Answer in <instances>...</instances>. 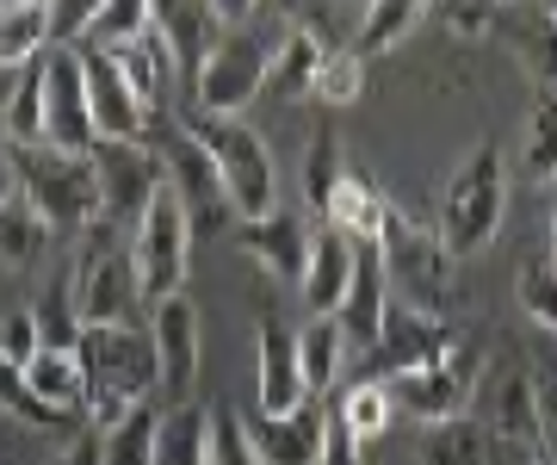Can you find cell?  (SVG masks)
<instances>
[{
  "label": "cell",
  "mask_w": 557,
  "mask_h": 465,
  "mask_svg": "<svg viewBox=\"0 0 557 465\" xmlns=\"http://www.w3.org/2000/svg\"><path fill=\"white\" fill-rule=\"evenodd\" d=\"M75 366H81V416H87V428H112L137 404L156 397V347H149L143 323L81 329Z\"/></svg>",
  "instance_id": "6da1fadb"
},
{
  "label": "cell",
  "mask_w": 557,
  "mask_h": 465,
  "mask_svg": "<svg viewBox=\"0 0 557 465\" xmlns=\"http://www.w3.org/2000/svg\"><path fill=\"white\" fill-rule=\"evenodd\" d=\"M384 261V280H391V298L416 317H446L458 298V261L446 255V243L434 236V223H416L409 211L384 199V218H379V236H372Z\"/></svg>",
  "instance_id": "7a4b0ae2"
},
{
  "label": "cell",
  "mask_w": 557,
  "mask_h": 465,
  "mask_svg": "<svg viewBox=\"0 0 557 465\" xmlns=\"http://www.w3.org/2000/svg\"><path fill=\"white\" fill-rule=\"evenodd\" d=\"M502 218H508V162H502L496 143H478L440 186L434 236L446 243L453 261H471L502 236Z\"/></svg>",
  "instance_id": "3957f363"
},
{
  "label": "cell",
  "mask_w": 557,
  "mask_h": 465,
  "mask_svg": "<svg viewBox=\"0 0 557 465\" xmlns=\"http://www.w3.org/2000/svg\"><path fill=\"white\" fill-rule=\"evenodd\" d=\"M75 317L81 329H131L143 310V285L131 267V248L119 243V223L94 218L81 230V261H75Z\"/></svg>",
  "instance_id": "277c9868"
},
{
  "label": "cell",
  "mask_w": 557,
  "mask_h": 465,
  "mask_svg": "<svg viewBox=\"0 0 557 465\" xmlns=\"http://www.w3.org/2000/svg\"><path fill=\"white\" fill-rule=\"evenodd\" d=\"M186 137L211 156V168H218V181H223V199H230L236 218L255 223L278 205V168H273V149H267L260 131H248L242 119H205V112H193Z\"/></svg>",
  "instance_id": "5b68a950"
},
{
  "label": "cell",
  "mask_w": 557,
  "mask_h": 465,
  "mask_svg": "<svg viewBox=\"0 0 557 465\" xmlns=\"http://www.w3.org/2000/svg\"><path fill=\"white\" fill-rule=\"evenodd\" d=\"M384 391H391V404L403 416H416L428 428L458 423V416H471V404H478V391H483V342L478 335H453V347L440 360L384 379Z\"/></svg>",
  "instance_id": "8992f818"
},
{
  "label": "cell",
  "mask_w": 557,
  "mask_h": 465,
  "mask_svg": "<svg viewBox=\"0 0 557 465\" xmlns=\"http://www.w3.org/2000/svg\"><path fill=\"white\" fill-rule=\"evenodd\" d=\"M7 156H13L20 193L38 205V218L50 223V236L87 230V223L100 218V181H94V162H87V156H62L50 143H38V149H7Z\"/></svg>",
  "instance_id": "52a82bcc"
},
{
  "label": "cell",
  "mask_w": 557,
  "mask_h": 465,
  "mask_svg": "<svg viewBox=\"0 0 557 465\" xmlns=\"http://www.w3.org/2000/svg\"><path fill=\"white\" fill-rule=\"evenodd\" d=\"M186 261H193V223H186L174 193H156L149 211L137 218V230H131V267H137L143 285V310L186 292V273H193Z\"/></svg>",
  "instance_id": "ba28073f"
},
{
  "label": "cell",
  "mask_w": 557,
  "mask_h": 465,
  "mask_svg": "<svg viewBox=\"0 0 557 465\" xmlns=\"http://www.w3.org/2000/svg\"><path fill=\"white\" fill-rule=\"evenodd\" d=\"M149 347H156V397L168 409L193 397L205 360V329H199V304L174 292V298L149 304Z\"/></svg>",
  "instance_id": "9c48e42d"
},
{
  "label": "cell",
  "mask_w": 557,
  "mask_h": 465,
  "mask_svg": "<svg viewBox=\"0 0 557 465\" xmlns=\"http://www.w3.org/2000/svg\"><path fill=\"white\" fill-rule=\"evenodd\" d=\"M255 94H267V44L255 32L230 25L223 44L211 50V62L199 69V82H193V112H205V119H236Z\"/></svg>",
  "instance_id": "30bf717a"
},
{
  "label": "cell",
  "mask_w": 557,
  "mask_h": 465,
  "mask_svg": "<svg viewBox=\"0 0 557 465\" xmlns=\"http://www.w3.org/2000/svg\"><path fill=\"white\" fill-rule=\"evenodd\" d=\"M87 162H94V181H100V218L119 223V230L124 223L137 230L149 199L168 193V168H161V156L149 143H94Z\"/></svg>",
  "instance_id": "8fae6325"
},
{
  "label": "cell",
  "mask_w": 557,
  "mask_h": 465,
  "mask_svg": "<svg viewBox=\"0 0 557 465\" xmlns=\"http://www.w3.org/2000/svg\"><path fill=\"white\" fill-rule=\"evenodd\" d=\"M44 143L62 156H94V112H87V75H81V50H44Z\"/></svg>",
  "instance_id": "7c38bea8"
},
{
  "label": "cell",
  "mask_w": 557,
  "mask_h": 465,
  "mask_svg": "<svg viewBox=\"0 0 557 465\" xmlns=\"http://www.w3.org/2000/svg\"><path fill=\"white\" fill-rule=\"evenodd\" d=\"M149 25H156V38H161V50H168V62H174V75L186 82V94H193L199 69L211 62V50H218L223 32H230L223 7L218 0H156V7H149Z\"/></svg>",
  "instance_id": "4fadbf2b"
},
{
  "label": "cell",
  "mask_w": 557,
  "mask_h": 465,
  "mask_svg": "<svg viewBox=\"0 0 557 465\" xmlns=\"http://www.w3.org/2000/svg\"><path fill=\"white\" fill-rule=\"evenodd\" d=\"M156 156H161V168H168V193L180 199L193 236H211V230L230 218V199H223V181H218V168H211V156L186 137V124L168 131V149H156Z\"/></svg>",
  "instance_id": "5bb4252c"
},
{
  "label": "cell",
  "mask_w": 557,
  "mask_h": 465,
  "mask_svg": "<svg viewBox=\"0 0 557 465\" xmlns=\"http://www.w3.org/2000/svg\"><path fill=\"white\" fill-rule=\"evenodd\" d=\"M81 75H87V112H94V137L100 143H143L149 112L131 94L124 69L106 50H81Z\"/></svg>",
  "instance_id": "9a60e30c"
},
{
  "label": "cell",
  "mask_w": 557,
  "mask_h": 465,
  "mask_svg": "<svg viewBox=\"0 0 557 465\" xmlns=\"http://www.w3.org/2000/svg\"><path fill=\"white\" fill-rule=\"evenodd\" d=\"M242 435L260 465H322L329 453V409L304 404L298 416H242Z\"/></svg>",
  "instance_id": "2e32d148"
},
{
  "label": "cell",
  "mask_w": 557,
  "mask_h": 465,
  "mask_svg": "<svg viewBox=\"0 0 557 465\" xmlns=\"http://www.w3.org/2000/svg\"><path fill=\"white\" fill-rule=\"evenodd\" d=\"M255 397H260V416H298L304 404H317V397L304 391V372H298V335L285 323H260Z\"/></svg>",
  "instance_id": "e0dca14e"
},
{
  "label": "cell",
  "mask_w": 557,
  "mask_h": 465,
  "mask_svg": "<svg viewBox=\"0 0 557 465\" xmlns=\"http://www.w3.org/2000/svg\"><path fill=\"white\" fill-rule=\"evenodd\" d=\"M236 243L248 248V255H255V267H267L273 280L304 285V261H310V218H304L298 205H273L267 218L242 223Z\"/></svg>",
  "instance_id": "ac0fdd59"
},
{
  "label": "cell",
  "mask_w": 557,
  "mask_h": 465,
  "mask_svg": "<svg viewBox=\"0 0 557 465\" xmlns=\"http://www.w3.org/2000/svg\"><path fill=\"white\" fill-rule=\"evenodd\" d=\"M354 261H359V243L335 223L310 230V261H304V310L310 317H341L347 304V285H354Z\"/></svg>",
  "instance_id": "d6986e66"
},
{
  "label": "cell",
  "mask_w": 557,
  "mask_h": 465,
  "mask_svg": "<svg viewBox=\"0 0 557 465\" xmlns=\"http://www.w3.org/2000/svg\"><path fill=\"white\" fill-rule=\"evenodd\" d=\"M490 38H508L520 69L533 75V87L557 100V7H496Z\"/></svg>",
  "instance_id": "ffe728a7"
},
{
  "label": "cell",
  "mask_w": 557,
  "mask_h": 465,
  "mask_svg": "<svg viewBox=\"0 0 557 465\" xmlns=\"http://www.w3.org/2000/svg\"><path fill=\"white\" fill-rule=\"evenodd\" d=\"M384 317H391V280H384V261L372 243H359V261H354V285H347V304H341V335H347V354L354 347H379L384 335Z\"/></svg>",
  "instance_id": "44dd1931"
},
{
  "label": "cell",
  "mask_w": 557,
  "mask_h": 465,
  "mask_svg": "<svg viewBox=\"0 0 557 465\" xmlns=\"http://www.w3.org/2000/svg\"><path fill=\"white\" fill-rule=\"evenodd\" d=\"M490 428V441L515 446L520 460L539 465V379L533 372H502L490 384V416H478Z\"/></svg>",
  "instance_id": "7402d4cb"
},
{
  "label": "cell",
  "mask_w": 557,
  "mask_h": 465,
  "mask_svg": "<svg viewBox=\"0 0 557 465\" xmlns=\"http://www.w3.org/2000/svg\"><path fill=\"white\" fill-rule=\"evenodd\" d=\"M453 335H458V329L434 323V317H416V310H403V304L391 298L384 335H379V347H372V354L384 360V372H379V379H397V372H416V366L440 360V354L453 347Z\"/></svg>",
  "instance_id": "603a6c76"
},
{
  "label": "cell",
  "mask_w": 557,
  "mask_h": 465,
  "mask_svg": "<svg viewBox=\"0 0 557 465\" xmlns=\"http://www.w3.org/2000/svg\"><path fill=\"white\" fill-rule=\"evenodd\" d=\"M322 62H329L322 32H310V25H285V38L267 50V94H278V100H304V94H317Z\"/></svg>",
  "instance_id": "cb8c5ba5"
},
{
  "label": "cell",
  "mask_w": 557,
  "mask_h": 465,
  "mask_svg": "<svg viewBox=\"0 0 557 465\" xmlns=\"http://www.w3.org/2000/svg\"><path fill=\"white\" fill-rule=\"evenodd\" d=\"M124 69V82H131V94L143 100V112L149 119H168V87H174V62H168V50H161L156 25L143 32L137 44H124L119 57H112Z\"/></svg>",
  "instance_id": "d4e9b609"
},
{
  "label": "cell",
  "mask_w": 557,
  "mask_h": 465,
  "mask_svg": "<svg viewBox=\"0 0 557 465\" xmlns=\"http://www.w3.org/2000/svg\"><path fill=\"white\" fill-rule=\"evenodd\" d=\"M25 391H32L44 409H57V416L81 423V366H75V347H38L32 366H25Z\"/></svg>",
  "instance_id": "484cf974"
},
{
  "label": "cell",
  "mask_w": 557,
  "mask_h": 465,
  "mask_svg": "<svg viewBox=\"0 0 557 465\" xmlns=\"http://www.w3.org/2000/svg\"><path fill=\"white\" fill-rule=\"evenodd\" d=\"M44 248H50V223L38 218V205L25 193H13L0 205V267L7 273H32L44 261Z\"/></svg>",
  "instance_id": "4316f807"
},
{
  "label": "cell",
  "mask_w": 557,
  "mask_h": 465,
  "mask_svg": "<svg viewBox=\"0 0 557 465\" xmlns=\"http://www.w3.org/2000/svg\"><path fill=\"white\" fill-rule=\"evenodd\" d=\"M317 218L335 223V230H347L354 243H372V236H379V218H384V193L366 181L359 168H347V174H341V186L329 193V205H322Z\"/></svg>",
  "instance_id": "83f0119b"
},
{
  "label": "cell",
  "mask_w": 557,
  "mask_h": 465,
  "mask_svg": "<svg viewBox=\"0 0 557 465\" xmlns=\"http://www.w3.org/2000/svg\"><path fill=\"white\" fill-rule=\"evenodd\" d=\"M161 397L137 404L124 423L100 428V465H156V441H161Z\"/></svg>",
  "instance_id": "f1b7e54d"
},
{
  "label": "cell",
  "mask_w": 557,
  "mask_h": 465,
  "mask_svg": "<svg viewBox=\"0 0 557 465\" xmlns=\"http://www.w3.org/2000/svg\"><path fill=\"white\" fill-rule=\"evenodd\" d=\"M416 20H428L421 0H372L354 25V57L372 62V57H384V50H397V44L416 32Z\"/></svg>",
  "instance_id": "f546056e"
},
{
  "label": "cell",
  "mask_w": 557,
  "mask_h": 465,
  "mask_svg": "<svg viewBox=\"0 0 557 465\" xmlns=\"http://www.w3.org/2000/svg\"><path fill=\"white\" fill-rule=\"evenodd\" d=\"M341 366H347V335H341L335 317H317V323L298 329V372H304V391L322 397V391H335Z\"/></svg>",
  "instance_id": "4dcf8cb0"
},
{
  "label": "cell",
  "mask_w": 557,
  "mask_h": 465,
  "mask_svg": "<svg viewBox=\"0 0 557 465\" xmlns=\"http://www.w3.org/2000/svg\"><path fill=\"white\" fill-rule=\"evenodd\" d=\"M0 137H7V149H38V143H44V75H38V62L20 69V75L7 82Z\"/></svg>",
  "instance_id": "1f68e13d"
},
{
  "label": "cell",
  "mask_w": 557,
  "mask_h": 465,
  "mask_svg": "<svg viewBox=\"0 0 557 465\" xmlns=\"http://www.w3.org/2000/svg\"><path fill=\"white\" fill-rule=\"evenodd\" d=\"M50 50V32H44V7L38 0H13L0 7V75H20Z\"/></svg>",
  "instance_id": "d6a6232c"
},
{
  "label": "cell",
  "mask_w": 557,
  "mask_h": 465,
  "mask_svg": "<svg viewBox=\"0 0 557 465\" xmlns=\"http://www.w3.org/2000/svg\"><path fill=\"white\" fill-rule=\"evenodd\" d=\"M341 428H347V441L354 446H372L391 428V416H397V404H391V391H384V379H359L341 391V404L329 409Z\"/></svg>",
  "instance_id": "836d02e7"
},
{
  "label": "cell",
  "mask_w": 557,
  "mask_h": 465,
  "mask_svg": "<svg viewBox=\"0 0 557 465\" xmlns=\"http://www.w3.org/2000/svg\"><path fill=\"white\" fill-rule=\"evenodd\" d=\"M496 441H490V428L478 416H458V423H440L428 428V441H421V460L416 465H490Z\"/></svg>",
  "instance_id": "e575fe53"
},
{
  "label": "cell",
  "mask_w": 557,
  "mask_h": 465,
  "mask_svg": "<svg viewBox=\"0 0 557 465\" xmlns=\"http://www.w3.org/2000/svg\"><path fill=\"white\" fill-rule=\"evenodd\" d=\"M205 441H211V409H199V404L161 409L156 465H205Z\"/></svg>",
  "instance_id": "d590c367"
},
{
  "label": "cell",
  "mask_w": 557,
  "mask_h": 465,
  "mask_svg": "<svg viewBox=\"0 0 557 465\" xmlns=\"http://www.w3.org/2000/svg\"><path fill=\"white\" fill-rule=\"evenodd\" d=\"M0 416H13L20 428H32V435H75L81 423H69V416H57V409H44L32 391H25V372L7 354H0Z\"/></svg>",
  "instance_id": "8d00e7d4"
},
{
  "label": "cell",
  "mask_w": 557,
  "mask_h": 465,
  "mask_svg": "<svg viewBox=\"0 0 557 465\" xmlns=\"http://www.w3.org/2000/svg\"><path fill=\"white\" fill-rule=\"evenodd\" d=\"M149 32V7L143 0H100L94 7V32L81 50H106V57H119L124 44H137Z\"/></svg>",
  "instance_id": "74e56055"
},
{
  "label": "cell",
  "mask_w": 557,
  "mask_h": 465,
  "mask_svg": "<svg viewBox=\"0 0 557 465\" xmlns=\"http://www.w3.org/2000/svg\"><path fill=\"white\" fill-rule=\"evenodd\" d=\"M520 168L533 181H557V100L539 94L527 112V137H520Z\"/></svg>",
  "instance_id": "f35d334b"
},
{
  "label": "cell",
  "mask_w": 557,
  "mask_h": 465,
  "mask_svg": "<svg viewBox=\"0 0 557 465\" xmlns=\"http://www.w3.org/2000/svg\"><path fill=\"white\" fill-rule=\"evenodd\" d=\"M347 168H354V162L341 156L335 131H317V137H310V156H304V205H310V211H322Z\"/></svg>",
  "instance_id": "ab89813d"
},
{
  "label": "cell",
  "mask_w": 557,
  "mask_h": 465,
  "mask_svg": "<svg viewBox=\"0 0 557 465\" xmlns=\"http://www.w3.org/2000/svg\"><path fill=\"white\" fill-rule=\"evenodd\" d=\"M515 298L520 310H527V323L545 329V335H557V273L545 261H527L515 280Z\"/></svg>",
  "instance_id": "60d3db41"
},
{
  "label": "cell",
  "mask_w": 557,
  "mask_h": 465,
  "mask_svg": "<svg viewBox=\"0 0 557 465\" xmlns=\"http://www.w3.org/2000/svg\"><path fill=\"white\" fill-rule=\"evenodd\" d=\"M359 94H366V62H359L354 50H329V62H322V75H317V100L322 106H354Z\"/></svg>",
  "instance_id": "b9f144b4"
},
{
  "label": "cell",
  "mask_w": 557,
  "mask_h": 465,
  "mask_svg": "<svg viewBox=\"0 0 557 465\" xmlns=\"http://www.w3.org/2000/svg\"><path fill=\"white\" fill-rule=\"evenodd\" d=\"M32 323H38V342L44 347H75L81 342V317H75V292L62 285L50 298L32 304Z\"/></svg>",
  "instance_id": "7bdbcfd3"
},
{
  "label": "cell",
  "mask_w": 557,
  "mask_h": 465,
  "mask_svg": "<svg viewBox=\"0 0 557 465\" xmlns=\"http://www.w3.org/2000/svg\"><path fill=\"white\" fill-rule=\"evenodd\" d=\"M205 465H260L248 435H242V409H211V441H205Z\"/></svg>",
  "instance_id": "ee69618b"
},
{
  "label": "cell",
  "mask_w": 557,
  "mask_h": 465,
  "mask_svg": "<svg viewBox=\"0 0 557 465\" xmlns=\"http://www.w3.org/2000/svg\"><path fill=\"white\" fill-rule=\"evenodd\" d=\"M44 32H50V50H81L87 32H94V7L87 0H57V7H44Z\"/></svg>",
  "instance_id": "f6af8a7d"
},
{
  "label": "cell",
  "mask_w": 557,
  "mask_h": 465,
  "mask_svg": "<svg viewBox=\"0 0 557 465\" xmlns=\"http://www.w3.org/2000/svg\"><path fill=\"white\" fill-rule=\"evenodd\" d=\"M440 20L453 25V38L478 44V38L496 32V7H490V0H446V7H440Z\"/></svg>",
  "instance_id": "bcb514c9"
},
{
  "label": "cell",
  "mask_w": 557,
  "mask_h": 465,
  "mask_svg": "<svg viewBox=\"0 0 557 465\" xmlns=\"http://www.w3.org/2000/svg\"><path fill=\"white\" fill-rule=\"evenodd\" d=\"M38 323H32V310H20V317H7V323H0V354H7V360L20 366H32V354H38Z\"/></svg>",
  "instance_id": "7dc6e473"
},
{
  "label": "cell",
  "mask_w": 557,
  "mask_h": 465,
  "mask_svg": "<svg viewBox=\"0 0 557 465\" xmlns=\"http://www.w3.org/2000/svg\"><path fill=\"white\" fill-rule=\"evenodd\" d=\"M539 465H557V384H539Z\"/></svg>",
  "instance_id": "c3c4849f"
},
{
  "label": "cell",
  "mask_w": 557,
  "mask_h": 465,
  "mask_svg": "<svg viewBox=\"0 0 557 465\" xmlns=\"http://www.w3.org/2000/svg\"><path fill=\"white\" fill-rule=\"evenodd\" d=\"M50 465H100V428H87V423H81L75 435L62 441V453H57Z\"/></svg>",
  "instance_id": "681fc988"
},
{
  "label": "cell",
  "mask_w": 557,
  "mask_h": 465,
  "mask_svg": "<svg viewBox=\"0 0 557 465\" xmlns=\"http://www.w3.org/2000/svg\"><path fill=\"white\" fill-rule=\"evenodd\" d=\"M322 465H366V446L347 441V428L329 416V453H322Z\"/></svg>",
  "instance_id": "f907efd6"
},
{
  "label": "cell",
  "mask_w": 557,
  "mask_h": 465,
  "mask_svg": "<svg viewBox=\"0 0 557 465\" xmlns=\"http://www.w3.org/2000/svg\"><path fill=\"white\" fill-rule=\"evenodd\" d=\"M20 193V174H13V156H7V143H0V205Z\"/></svg>",
  "instance_id": "816d5d0a"
},
{
  "label": "cell",
  "mask_w": 557,
  "mask_h": 465,
  "mask_svg": "<svg viewBox=\"0 0 557 465\" xmlns=\"http://www.w3.org/2000/svg\"><path fill=\"white\" fill-rule=\"evenodd\" d=\"M545 267L557 273V205H552V230H545Z\"/></svg>",
  "instance_id": "f5cc1de1"
}]
</instances>
